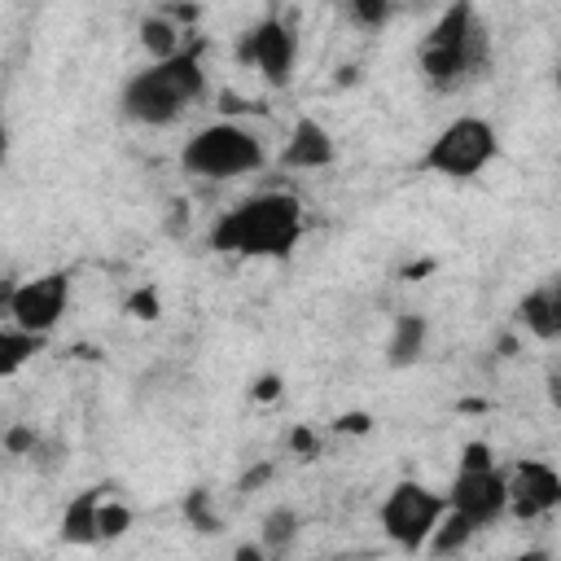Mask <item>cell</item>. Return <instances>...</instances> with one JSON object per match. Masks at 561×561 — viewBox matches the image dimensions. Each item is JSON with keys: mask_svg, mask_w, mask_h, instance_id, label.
Instances as JSON below:
<instances>
[{"mask_svg": "<svg viewBox=\"0 0 561 561\" xmlns=\"http://www.w3.org/2000/svg\"><path fill=\"white\" fill-rule=\"evenodd\" d=\"M307 232L302 202L289 188L250 193L210 224V250L228 259H289Z\"/></svg>", "mask_w": 561, "mask_h": 561, "instance_id": "6da1fadb", "label": "cell"}, {"mask_svg": "<svg viewBox=\"0 0 561 561\" xmlns=\"http://www.w3.org/2000/svg\"><path fill=\"white\" fill-rule=\"evenodd\" d=\"M416 66L434 92H460L491 70V35L469 0L447 4L416 48Z\"/></svg>", "mask_w": 561, "mask_h": 561, "instance_id": "7a4b0ae2", "label": "cell"}, {"mask_svg": "<svg viewBox=\"0 0 561 561\" xmlns=\"http://www.w3.org/2000/svg\"><path fill=\"white\" fill-rule=\"evenodd\" d=\"M202 48L206 44L193 39L184 53H175L167 61H145L140 70H131L118 92L123 118L136 127H171L175 118H184L193 110V101H202V92H206Z\"/></svg>", "mask_w": 561, "mask_h": 561, "instance_id": "3957f363", "label": "cell"}, {"mask_svg": "<svg viewBox=\"0 0 561 561\" xmlns=\"http://www.w3.org/2000/svg\"><path fill=\"white\" fill-rule=\"evenodd\" d=\"M263 162H267L263 136L232 118L206 123L180 145V167L202 180H241V175L263 171Z\"/></svg>", "mask_w": 561, "mask_h": 561, "instance_id": "277c9868", "label": "cell"}, {"mask_svg": "<svg viewBox=\"0 0 561 561\" xmlns=\"http://www.w3.org/2000/svg\"><path fill=\"white\" fill-rule=\"evenodd\" d=\"M447 504L473 530H491L495 522L508 517V469L495 465L491 443H482V438L465 443L460 465H456L451 486H447Z\"/></svg>", "mask_w": 561, "mask_h": 561, "instance_id": "5b68a950", "label": "cell"}, {"mask_svg": "<svg viewBox=\"0 0 561 561\" xmlns=\"http://www.w3.org/2000/svg\"><path fill=\"white\" fill-rule=\"evenodd\" d=\"M495 158H500V131H495V123L482 118V114H456L425 145L421 171L425 175H438V180H451V184H465V180H478Z\"/></svg>", "mask_w": 561, "mask_h": 561, "instance_id": "8992f818", "label": "cell"}, {"mask_svg": "<svg viewBox=\"0 0 561 561\" xmlns=\"http://www.w3.org/2000/svg\"><path fill=\"white\" fill-rule=\"evenodd\" d=\"M447 513H451L447 491H434L421 478H399L377 504V526L399 552L416 557V552L430 548V539H434V530L443 526Z\"/></svg>", "mask_w": 561, "mask_h": 561, "instance_id": "52a82bcc", "label": "cell"}, {"mask_svg": "<svg viewBox=\"0 0 561 561\" xmlns=\"http://www.w3.org/2000/svg\"><path fill=\"white\" fill-rule=\"evenodd\" d=\"M237 61L245 70H254L267 88H289L294 79V66H298V31L280 18V13H267L259 18L250 31L237 35Z\"/></svg>", "mask_w": 561, "mask_h": 561, "instance_id": "ba28073f", "label": "cell"}, {"mask_svg": "<svg viewBox=\"0 0 561 561\" xmlns=\"http://www.w3.org/2000/svg\"><path fill=\"white\" fill-rule=\"evenodd\" d=\"M66 307H70V272L53 267V272H39V276H26V280L9 285V294H4V324H18L26 333L48 337L61 324Z\"/></svg>", "mask_w": 561, "mask_h": 561, "instance_id": "9c48e42d", "label": "cell"}, {"mask_svg": "<svg viewBox=\"0 0 561 561\" xmlns=\"http://www.w3.org/2000/svg\"><path fill=\"white\" fill-rule=\"evenodd\" d=\"M561 508V469L548 460H517L508 465V517L517 522H539Z\"/></svg>", "mask_w": 561, "mask_h": 561, "instance_id": "30bf717a", "label": "cell"}, {"mask_svg": "<svg viewBox=\"0 0 561 561\" xmlns=\"http://www.w3.org/2000/svg\"><path fill=\"white\" fill-rule=\"evenodd\" d=\"M337 162V140L316 114H298L285 145H280V167L289 171H324Z\"/></svg>", "mask_w": 561, "mask_h": 561, "instance_id": "8fae6325", "label": "cell"}, {"mask_svg": "<svg viewBox=\"0 0 561 561\" xmlns=\"http://www.w3.org/2000/svg\"><path fill=\"white\" fill-rule=\"evenodd\" d=\"M105 486H83L66 508H61V522H57V539L70 543V548H92L101 543V504H105Z\"/></svg>", "mask_w": 561, "mask_h": 561, "instance_id": "7c38bea8", "label": "cell"}, {"mask_svg": "<svg viewBox=\"0 0 561 561\" xmlns=\"http://www.w3.org/2000/svg\"><path fill=\"white\" fill-rule=\"evenodd\" d=\"M517 324L535 342H561V289L548 280L517 302Z\"/></svg>", "mask_w": 561, "mask_h": 561, "instance_id": "4fadbf2b", "label": "cell"}, {"mask_svg": "<svg viewBox=\"0 0 561 561\" xmlns=\"http://www.w3.org/2000/svg\"><path fill=\"white\" fill-rule=\"evenodd\" d=\"M425 346H430V320L421 311L394 316L390 337H386V364L390 368H412V364H421Z\"/></svg>", "mask_w": 561, "mask_h": 561, "instance_id": "5bb4252c", "label": "cell"}, {"mask_svg": "<svg viewBox=\"0 0 561 561\" xmlns=\"http://www.w3.org/2000/svg\"><path fill=\"white\" fill-rule=\"evenodd\" d=\"M298 535H302V517H298V508H289V504L267 508L263 530H259V543L267 548V557H272V561H285V557L294 552Z\"/></svg>", "mask_w": 561, "mask_h": 561, "instance_id": "9a60e30c", "label": "cell"}, {"mask_svg": "<svg viewBox=\"0 0 561 561\" xmlns=\"http://www.w3.org/2000/svg\"><path fill=\"white\" fill-rule=\"evenodd\" d=\"M140 44H145L149 61H167V57L184 53L193 39H188V31H184V26H175V22L158 9V13H149V18L140 22Z\"/></svg>", "mask_w": 561, "mask_h": 561, "instance_id": "2e32d148", "label": "cell"}, {"mask_svg": "<svg viewBox=\"0 0 561 561\" xmlns=\"http://www.w3.org/2000/svg\"><path fill=\"white\" fill-rule=\"evenodd\" d=\"M44 342H48V337H39V333H26V329H18V324H4V329H0V377L13 381V377L44 351Z\"/></svg>", "mask_w": 561, "mask_h": 561, "instance_id": "e0dca14e", "label": "cell"}, {"mask_svg": "<svg viewBox=\"0 0 561 561\" xmlns=\"http://www.w3.org/2000/svg\"><path fill=\"white\" fill-rule=\"evenodd\" d=\"M473 526L460 517V513H447L443 517V526L434 530V539H430V548L425 552H434V557H456V552H465L469 543H473Z\"/></svg>", "mask_w": 561, "mask_h": 561, "instance_id": "ac0fdd59", "label": "cell"}, {"mask_svg": "<svg viewBox=\"0 0 561 561\" xmlns=\"http://www.w3.org/2000/svg\"><path fill=\"white\" fill-rule=\"evenodd\" d=\"M131 522H136L131 504H127V500H118V495H105V504H101V543L123 539V535L131 530Z\"/></svg>", "mask_w": 561, "mask_h": 561, "instance_id": "d6986e66", "label": "cell"}, {"mask_svg": "<svg viewBox=\"0 0 561 561\" xmlns=\"http://www.w3.org/2000/svg\"><path fill=\"white\" fill-rule=\"evenodd\" d=\"M184 517H188L193 530H202V535H219V530H224V522H219V513H215V504H210V491H202V486L188 491Z\"/></svg>", "mask_w": 561, "mask_h": 561, "instance_id": "ffe728a7", "label": "cell"}, {"mask_svg": "<svg viewBox=\"0 0 561 561\" xmlns=\"http://www.w3.org/2000/svg\"><path fill=\"white\" fill-rule=\"evenodd\" d=\"M346 18L359 22V26H381L390 18V4L386 0H351L346 4Z\"/></svg>", "mask_w": 561, "mask_h": 561, "instance_id": "44dd1931", "label": "cell"}, {"mask_svg": "<svg viewBox=\"0 0 561 561\" xmlns=\"http://www.w3.org/2000/svg\"><path fill=\"white\" fill-rule=\"evenodd\" d=\"M127 316H131V320H158V316H162V302H158V289H153V285H145V289H136V294L127 298Z\"/></svg>", "mask_w": 561, "mask_h": 561, "instance_id": "7402d4cb", "label": "cell"}, {"mask_svg": "<svg viewBox=\"0 0 561 561\" xmlns=\"http://www.w3.org/2000/svg\"><path fill=\"white\" fill-rule=\"evenodd\" d=\"M4 447H9V456H35V447H39V434H35V425H9L4 430Z\"/></svg>", "mask_w": 561, "mask_h": 561, "instance_id": "603a6c76", "label": "cell"}, {"mask_svg": "<svg viewBox=\"0 0 561 561\" xmlns=\"http://www.w3.org/2000/svg\"><path fill=\"white\" fill-rule=\"evenodd\" d=\"M289 451H294L298 460H311V456L320 451V434H316L311 425H294V430H289Z\"/></svg>", "mask_w": 561, "mask_h": 561, "instance_id": "cb8c5ba5", "label": "cell"}, {"mask_svg": "<svg viewBox=\"0 0 561 561\" xmlns=\"http://www.w3.org/2000/svg\"><path fill=\"white\" fill-rule=\"evenodd\" d=\"M280 390H285L280 373H263V377L254 381V390H250V394H254L259 403H272V399H280Z\"/></svg>", "mask_w": 561, "mask_h": 561, "instance_id": "d4e9b609", "label": "cell"}, {"mask_svg": "<svg viewBox=\"0 0 561 561\" xmlns=\"http://www.w3.org/2000/svg\"><path fill=\"white\" fill-rule=\"evenodd\" d=\"M228 561H272V557H267V548H263L259 539H245V543H237V548H232V557H228Z\"/></svg>", "mask_w": 561, "mask_h": 561, "instance_id": "484cf974", "label": "cell"}, {"mask_svg": "<svg viewBox=\"0 0 561 561\" xmlns=\"http://www.w3.org/2000/svg\"><path fill=\"white\" fill-rule=\"evenodd\" d=\"M333 430H342V434H346V430L368 434V430H373V421H368V412H346V416H337V421H333Z\"/></svg>", "mask_w": 561, "mask_h": 561, "instance_id": "4316f807", "label": "cell"}, {"mask_svg": "<svg viewBox=\"0 0 561 561\" xmlns=\"http://www.w3.org/2000/svg\"><path fill=\"white\" fill-rule=\"evenodd\" d=\"M272 478V465H259V469H250L245 478H241V491H254L259 482H267Z\"/></svg>", "mask_w": 561, "mask_h": 561, "instance_id": "83f0119b", "label": "cell"}, {"mask_svg": "<svg viewBox=\"0 0 561 561\" xmlns=\"http://www.w3.org/2000/svg\"><path fill=\"white\" fill-rule=\"evenodd\" d=\"M513 561H552V552H548V548H526V552H517Z\"/></svg>", "mask_w": 561, "mask_h": 561, "instance_id": "f1b7e54d", "label": "cell"}, {"mask_svg": "<svg viewBox=\"0 0 561 561\" xmlns=\"http://www.w3.org/2000/svg\"><path fill=\"white\" fill-rule=\"evenodd\" d=\"M557 92H561V66H557Z\"/></svg>", "mask_w": 561, "mask_h": 561, "instance_id": "f546056e", "label": "cell"}, {"mask_svg": "<svg viewBox=\"0 0 561 561\" xmlns=\"http://www.w3.org/2000/svg\"><path fill=\"white\" fill-rule=\"evenodd\" d=\"M552 285H557V289H561V276H552Z\"/></svg>", "mask_w": 561, "mask_h": 561, "instance_id": "4dcf8cb0", "label": "cell"}]
</instances>
